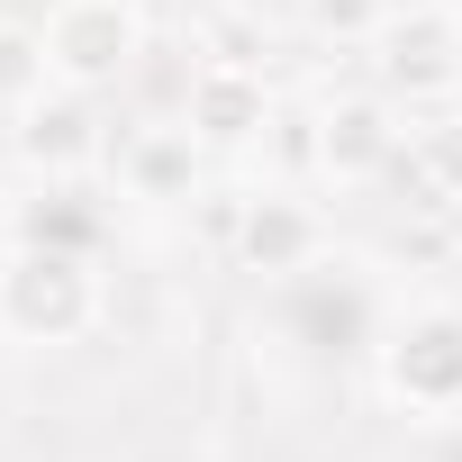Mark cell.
Instances as JSON below:
<instances>
[{
	"label": "cell",
	"instance_id": "cell-10",
	"mask_svg": "<svg viewBox=\"0 0 462 462\" xmlns=\"http://www.w3.org/2000/svg\"><path fill=\"white\" fill-rule=\"evenodd\" d=\"M399 172L417 181V199H408L417 217H453V208H462V109H453V100H444V109L408 136Z\"/></svg>",
	"mask_w": 462,
	"mask_h": 462
},
{
	"label": "cell",
	"instance_id": "cell-11",
	"mask_svg": "<svg viewBox=\"0 0 462 462\" xmlns=\"http://www.w3.org/2000/svg\"><path fill=\"white\" fill-rule=\"evenodd\" d=\"M55 91V55H46V28H0V118H19Z\"/></svg>",
	"mask_w": 462,
	"mask_h": 462
},
{
	"label": "cell",
	"instance_id": "cell-5",
	"mask_svg": "<svg viewBox=\"0 0 462 462\" xmlns=\"http://www.w3.org/2000/svg\"><path fill=\"white\" fill-rule=\"evenodd\" d=\"M236 263L254 273V282H300V273H318V254H327V217L300 199V190H254L245 208H236Z\"/></svg>",
	"mask_w": 462,
	"mask_h": 462
},
{
	"label": "cell",
	"instance_id": "cell-12",
	"mask_svg": "<svg viewBox=\"0 0 462 462\" xmlns=\"http://www.w3.org/2000/svg\"><path fill=\"white\" fill-rule=\"evenodd\" d=\"M300 19H309V37H327V46H372V37L390 28V0H300Z\"/></svg>",
	"mask_w": 462,
	"mask_h": 462
},
{
	"label": "cell",
	"instance_id": "cell-9",
	"mask_svg": "<svg viewBox=\"0 0 462 462\" xmlns=\"http://www.w3.org/2000/svg\"><path fill=\"white\" fill-rule=\"evenodd\" d=\"M199 172H208V145H199L190 127H127V136H118V190L145 199V208L208 199Z\"/></svg>",
	"mask_w": 462,
	"mask_h": 462
},
{
	"label": "cell",
	"instance_id": "cell-3",
	"mask_svg": "<svg viewBox=\"0 0 462 462\" xmlns=\"http://www.w3.org/2000/svg\"><path fill=\"white\" fill-rule=\"evenodd\" d=\"M372 73H381V91L390 100H408V109H444L453 91H462V19H444V10H390V28L372 37Z\"/></svg>",
	"mask_w": 462,
	"mask_h": 462
},
{
	"label": "cell",
	"instance_id": "cell-6",
	"mask_svg": "<svg viewBox=\"0 0 462 462\" xmlns=\"http://www.w3.org/2000/svg\"><path fill=\"white\" fill-rule=\"evenodd\" d=\"M181 127H190L208 154H236V145L273 136V127H282V109H273L263 64H199V73H190V91H181Z\"/></svg>",
	"mask_w": 462,
	"mask_h": 462
},
{
	"label": "cell",
	"instance_id": "cell-1",
	"mask_svg": "<svg viewBox=\"0 0 462 462\" xmlns=\"http://www.w3.org/2000/svg\"><path fill=\"white\" fill-rule=\"evenodd\" d=\"M100 327V273L73 245H19L0 263V336L19 345H82Z\"/></svg>",
	"mask_w": 462,
	"mask_h": 462
},
{
	"label": "cell",
	"instance_id": "cell-7",
	"mask_svg": "<svg viewBox=\"0 0 462 462\" xmlns=\"http://www.w3.org/2000/svg\"><path fill=\"white\" fill-rule=\"evenodd\" d=\"M399 154H408V127H399L390 91H345L318 109V172L327 181H381V172H399Z\"/></svg>",
	"mask_w": 462,
	"mask_h": 462
},
{
	"label": "cell",
	"instance_id": "cell-13",
	"mask_svg": "<svg viewBox=\"0 0 462 462\" xmlns=\"http://www.w3.org/2000/svg\"><path fill=\"white\" fill-rule=\"evenodd\" d=\"M426 10H444V19H462V0H426Z\"/></svg>",
	"mask_w": 462,
	"mask_h": 462
},
{
	"label": "cell",
	"instance_id": "cell-8",
	"mask_svg": "<svg viewBox=\"0 0 462 462\" xmlns=\"http://www.w3.org/2000/svg\"><path fill=\"white\" fill-rule=\"evenodd\" d=\"M19 163L28 172H46V181H73V172H91L100 154H109V136H100V118H91V91H46L37 109H19Z\"/></svg>",
	"mask_w": 462,
	"mask_h": 462
},
{
	"label": "cell",
	"instance_id": "cell-4",
	"mask_svg": "<svg viewBox=\"0 0 462 462\" xmlns=\"http://www.w3.org/2000/svg\"><path fill=\"white\" fill-rule=\"evenodd\" d=\"M46 55H55L64 91H109L118 73H136L145 19L127 10V0H64V10L46 19Z\"/></svg>",
	"mask_w": 462,
	"mask_h": 462
},
{
	"label": "cell",
	"instance_id": "cell-14",
	"mask_svg": "<svg viewBox=\"0 0 462 462\" xmlns=\"http://www.w3.org/2000/svg\"><path fill=\"white\" fill-rule=\"evenodd\" d=\"M127 10H136V0H127Z\"/></svg>",
	"mask_w": 462,
	"mask_h": 462
},
{
	"label": "cell",
	"instance_id": "cell-2",
	"mask_svg": "<svg viewBox=\"0 0 462 462\" xmlns=\"http://www.w3.org/2000/svg\"><path fill=\"white\" fill-rule=\"evenodd\" d=\"M381 390L408 417H453L462 408V309L426 300V309L390 318V336H381Z\"/></svg>",
	"mask_w": 462,
	"mask_h": 462
}]
</instances>
